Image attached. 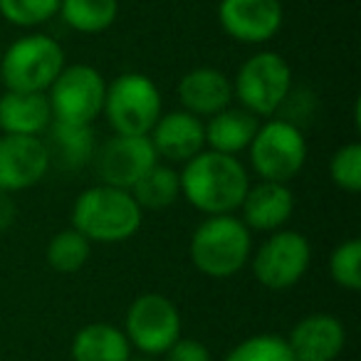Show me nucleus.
<instances>
[{
  "label": "nucleus",
  "mask_w": 361,
  "mask_h": 361,
  "mask_svg": "<svg viewBox=\"0 0 361 361\" xmlns=\"http://www.w3.org/2000/svg\"><path fill=\"white\" fill-rule=\"evenodd\" d=\"M52 121L50 102L42 92H13L0 97V131L13 136H40Z\"/></svg>",
  "instance_id": "6ab92c4d"
},
{
  "label": "nucleus",
  "mask_w": 361,
  "mask_h": 361,
  "mask_svg": "<svg viewBox=\"0 0 361 361\" xmlns=\"http://www.w3.org/2000/svg\"><path fill=\"white\" fill-rule=\"evenodd\" d=\"M252 238L247 226L233 213L208 216L193 231L191 260L198 272L213 280H228L250 262Z\"/></svg>",
  "instance_id": "7ed1b4c3"
},
{
  "label": "nucleus",
  "mask_w": 361,
  "mask_h": 361,
  "mask_svg": "<svg viewBox=\"0 0 361 361\" xmlns=\"http://www.w3.org/2000/svg\"><path fill=\"white\" fill-rule=\"evenodd\" d=\"M257 121L255 114H250L243 106H226L218 114L208 116V121L203 124L206 129V146L218 154L238 156L240 151H245L250 146V141L257 134Z\"/></svg>",
  "instance_id": "aec40b11"
},
{
  "label": "nucleus",
  "mask_w": 361,
  "mask_h": 361,
  "mask_svg": "<svg viewBox=\"0 0 361 361\" xmlns=\"http://www.w3.org/2000/svg\"><path fill=\"white\" fill-rule=\"evenodd\" d=\"M178 102L183 104V111L196 114L198 119L213 116L231 106L233 80H228L221 70H213V67H196L180 77Z\"/></svg>",
  "instance_id": "f3484780"
},
{
  "label": "nucleus",
  "mask_w": 361,
  "mask_h": 361,
  "mask_svg": "<svg viewBox=\"0 0 361 361\" xmlns=\"http://www.w3.org/2000/svg\"><path fill=\"white\" fill-rule=\"evenodd\" d=\"M129 361H156L154 356H149V354H141V356H136V359H129Z\"/></svg>",
  "instance_id": "c756f323"
},
{
  "label": "nucleus",
  "mask_w": 361,
  "mask_h": 361,
  "mask_svg": "<svg viewBox=\"0 0 361 361\" xmlns=\"http://www.w3.org/2000/svg\"><path fill=\"white\" fill-rule=\"evenodd\" d=\"M223 361H295L280 334H255L235 346Z\"/></svg>",
  "instance_id": "393cba45"
},
{
  "label": "nucleus",
  "mask_w": 361,
  "mask_h": 361,
  "mask_svg": "<svg viewBox=\"0 0 361 361\" xmlns=\"http://www.w3.org/2000/svg\"><path fill=\"white\" fill-rule=\"evenodd\" d=\"M329 275L344 290H361V243L356 238L334 247L329 257Z\"/></svg>",
  "instance_id": "bb28decb"
},
{
  "label": "nucleus",
  "mask_w": 361,
  "mask_h": 361,
  "mask_svg": "<svg viewBox=\"0 0 361 361\" xmlns=\"http://www.w3.org/2000/svg\"><path fill=\"white\" fill-rule=\"evenodd\" d=\"M57 13L75 32L97 35L114 25L119 16V0H60Z\"/></svg>",
  "instance_id": "5701e85b"
},
{
  "label": "nucleus",
  "mask_w": 361,
  "mask_h": 361,
  "mask_svg": "<svg viewBox=\"0 0 361 361\" xmlns=\"http://www.w3.org/2000/svg\"><path fill=\"white\" fill-rule=\"evenodd\" d=\"M60 0H0V16L16 27H37L57 16Z\"/></svg>",
  "instance_id": "a878e982"
},
{
  "label": "nucleus",
  "mask_w": 361,
  "mask_h": 361,
  "mask_svg": "<svg viewBox=\"0 0 361 361\" xmlns=\"http://www.w3.org/2000/svg\"><path fill=\"white\" fill-rule=\"evenodd\" d=\"M280 0H221L218 23L228 37L245 45H260L280 32L282 27Z\"/></svg>",
  "instance_id": "ddd939ff"
},
{
  "label": "nucleus",
  "mask_w": 361,
  "mask_h": 361,
  "mask_svg": "<svg viewBox=\"0 0 361 361\" xmlns=\"http://www.w3.org/2000/svg\"><path fill=\"white\" fill-rule=\"evenodd\" d=\"M47 171L50 156L40 136H0V193L37 186Z\"/></svg>",
  "instance_id": "f8f14e48"
},
{
  "label": "nucleus",
  "mask_w": 361,
  "mask_h": 361,
  "mask_svg": "<svg viewBox=\"0 0 361 361\" xmlns=\"http://www.w3.org/2000/svg\"><path fill=\"white\" fill-rule=\"evenodd\" d=\"M329 176L334 186L346 193L361 191V144L351 141L334 151L329 161Z\"/></svg>",
  "instance_id": "cd10ccee"
},
{
  "label": "nucleus",
  "mask_w": 361,
  "mask_h": 361,
  "mask_svg": "<svg viewBox=\"0 0 361 361\" xmlns=\"http://www.w3.org/2000/svg\"><path fill=\"white\" fill-rule=\"evenodd\" d=\"M72 228L90 243L116 245L139 233L141 206L124 188L99 183L77 196L72 206Z\"/></svg>",
  "instance_id": "f03ea898"
},
{
  "label": "nucleus",
  "mask_w": 361,
  "mask_h": 361,
  "mask_svg": "<svg viewBox=\"0 0 361 361\" xmlns=\"http://www.w3.org/2000/svg\"><path fill=\"white\" fill-rule=\"evenodd\" d=\"M292 92V70L277 52L262 50L243 62L233 80V97L255 116H272Z\"/></svg>",
  "instance_id": "423d86ee"
},
{
  "label": "nucleus",
  "mask_w": 361,
  "mask_h": 361,
  "mask_svg": "<svg viewBox=\"0 0 361 361\" xmlns=\"http://www.w3.org/2000/svg\"><path fill=\"white\" fill-rule=\"evenodd\" d=\"M114 134L149 136L154 124L164 114L161 92L154 80L139 72H126L106 85L104 109Z\"/></svg>",
  "instance_id": "39448f33"
},
{
  "label": "nucleus",
  "mask_w": 361,
  "mask_h": 361,
  "mask_svg": "<svg viewBox=\"0 0 361 361\" xmlns=\"http://www.w3.org/2000/svg\"><path fill=\"white\" fill-rule=\"evenodd\" d=\"M65 70V50L47 35L18 37L0 60V82L13 92H42Z\"/></svg>",
  "instance_id": "20e7f679"
},
{
  "label": "nucleus",
  "mask_w": 361,
  "mask_h": 361,
  "mask_svg": "<svg viewBox=\"0 0 361 361\" xmlns=\"http://www.w3.org/2000/svg\"><path fill=\"white\" fill-rule=\"evenodd\" d=\"M252 275L267 290H290L305 277L312 262V245L297 231H275L250 257Z\"/></svg>",
  "instance_id": "1a4fd4ad"
},
{
  "label": "nucleus",
  "mask_w": 361,
  "mask_h": 361,
  "mask_svg": "<svg viewBox=\"0 0 361 361\" xmlns=\"http://www.w3.org/2000/svg\"><path fill=\"white\" fill-rule=\"evenodd\" d=\"M50 166L60 171H80L92 164L97 151V139L92 124H67V121H50L45 141Z\"/></svg>",
  "instance_id": "a211bd4d"
},
{
  "label": "nucleus",
  "mask_w": 361,
  "mask_h": 361,
  "mask_svg": "<svg viewBox=\"0 0 361 361\" xmlns=\"http://www.w3.org/2000/svg\"><path fill=\"white\" fill-rule=\"evenodd\" d=\"M250 164L262 180L287 183L302 171L307 161V141L295 121L272 119L257 126L255 139L247 146Z\"/></svg>",
  "instance_id": "0eeeda50"
},
{
  "label": "nucleus",
  "mask_w": 361,
  "mask_h": 361,
  "mask_svg": "<svg viewBox=\"0 0 361 361\" xmlns=\"http://www.w3.org/2000/svg\"><path fill=\"white\" fill-rule=\"evenodd\" d=\"M180 193L206 216H226L240 208L250 180L238 156L203 149L180 171Z\"/></svg>",
  "instance_id": "f257e3e1"
},
{
  "label": "nucleus",
  "mask_w": 361,
  "mask_h": 361,
  "mask_svg": "<svg viewBox=\"0 0 361 361\" xmlns=\"http://www.w3.org/2000/svg\"><path fill=\"white\" fill-rule=\"evenodd\" d=\"M126 339L141 354L159 356L180 336V312L169 297L146 292L131 302L126 312Z\"/></svg>",
  "instance_id": "9d476101"
},
{
  "label": "nucleus",
  "mask_w": 361,
  "mask_h": 361,
  "mask_svg": "<svg viewBox=\"0 0 361 361\" xmlns=\"http://www.w3.org/2000/svg\"><path fill=\"white\" fill-rule=\"evenodd\" d=\"M240 208H243L240 221L247 226V231L275 233L280 228H285V223L292 218L295 196L287 188V183L260 180V183L247 188Z\"/></svg>",
  "instance_id": "dca6fc26"
},
{
  "label": "nucleus",
  "mask_w": 361,
  "mask_h": 361,
  "mask_svg": "<svg viewBox=\"0 0 361 361\" xmlns=\"http://www.w3.org/2000/svg\"><path fill=\"white\" fill-rule=\"evenodd\" d=\"M47 92L55 121L92 124L104 109L106 82L92 65H65Z\"/></svg>",
  "instance_id": "6e6552de"
},
{
  "label": "nucleus",
  "mask_w": 361,
  "mask_h": 361,
  "mask_svg": "<svg viewBox=\"0 0 361 361\" xmlns=\"http://www.w3.org/2000/svg\"><path fill=\"white\" fill-rule=\"evenodd\" d=\"M166 361H211V351L201 341L178 336L166 351Z\"/></svg>",
  "instance_id": "c85d7f7f"
},
{
  "label": "nucleus",
  "mask_w": 361,
  "mask_h": 361,
  "mask_svg": "<svg viewBox=\"0 0 361 361\" xmlns=\"http://www.w3.org/2000/svg\"><path fill=\"white\" fill-rule=\"evenodd\" d=\"M149 134L156 156L166 161H176V164H186L206 149L203 121L183 109L161 114V119L156 121Z\"/></svg>",
  "instance_id": "2eb2a0df"
},
{
  "label": "nucleus",
  "mask_w": 361,
  "mask_h": 361,
  "mask_svg": "<svg viewBox=\"0 0 361 361\" xmlns=\"http://www.w3.org/2000/svg\"><path fill=\"white\" fill-rule=\"evenodd\" d=\"M90 250H92V243L80 231L67 228V231H60L50 238L45 257H47V265L55 272L72 275V272H80L87 265Z\"/></svg>",
  "instance_id": "b1692460"
},
{
  "label": "nucleus",
  "mask_w": 361,
  "mask_h": 361,
  "mask_svg": "<svg viewBox=\"0 0 361 361\" xmlns=\"http://www.w3.org/2000/svg\"><path fill=\"white\" fill-rule=\"evenodd\" d=\"M287 349L295 361H336L344 351L346 329L334 314H307L292 326Z\"/></svg>",
  "instance_id": "4468645a"
},
{
  "label": "nucleus",
  "mask_w": 361,
  "mask_h": 361,
  "mask_svg": "<svg viewBox=\"0 0 361 361\" xmlns=\"http://www.w3.org/2000/svg\"><path fill=\"white\" fill-rule=\"evenodd\" d=\"M156 161H159V156H156L149 136L114 134L102 146H97L92 164H94L102 183L131 191V186Z\"/></svg>",
  "instance_id": "9b49d317"
},
{
  "label": "nucleus",
  "mask_w": 361,
  "mask_h": 361,
  "mask_svg": "<svg viewBox=\"0 0 361 361\" xmlns=\"http://www.w3.org/2000/svg\"><path fill=\"white\" fill-rule=\"evenodd\" d=\"M75 361H129L131 344L124 329L104 322H92L82 326L72 339Z\"/></svg>",
  "instance_id": "412c9836"
},
{
  "label": "nucleus",
  "mask_w": 361,
  "mask_h": 361,
  "mask_svg": "<svg viewBox=\"0 0 361 361\" xmlns=\"http://www.w3.org/2000/svg\"><path fill=\"white\" fill-rule=\"evenodd\" d=\"M129 193L141 206V211H144V208H149V211H161V208H169L178 201L180 176L176 173L171 166L156 161V164L136 180L134 186H131Z\"/></svg>",
  "instance_id": "4be33fe9"
}]
</instances>
